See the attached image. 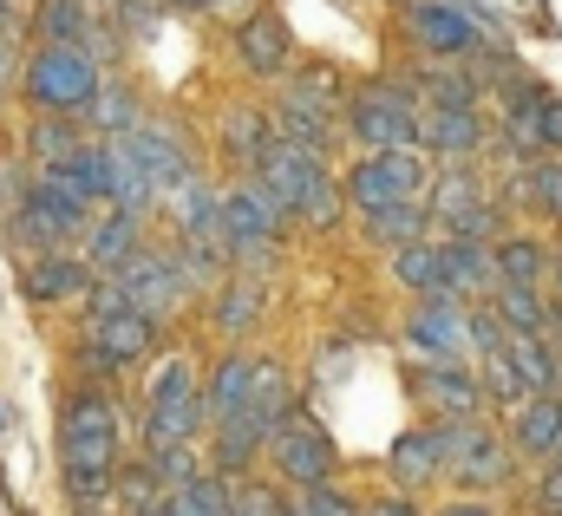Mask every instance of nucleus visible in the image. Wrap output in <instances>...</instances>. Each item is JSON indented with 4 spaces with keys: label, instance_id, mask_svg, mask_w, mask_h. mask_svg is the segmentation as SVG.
I'll return each instance as SVG.
<instances>
[{
    "label": "nucleus",
    "instance_id": "f257e3e1",
    "mask_svg": "<svg viewBox=\"0 0 562 516\" xmlns=\"http://www.w3.org/2000/svg\"><path fill=\"white\" fill-rule=\"evenodd\" d=\"M269 190H276V203L288 216H301V223H314V229H327L334 216H340V183L327 177V164L321 157H307V150H294V144H281L262 157V170H256Z\"/></svg>",
    "mask_w": 562,
    "mask_h": 516
},
{
    "label": "nucleus",
    "instance_id": "f03ea898",
    "mask_svg": "<svg viewBox=\"0 0 562 516\" xmlns=\"http://www.w3.org/2000/svg\"><path fill=\"white\" fill-rule=\"evenodd\" d=\"M99 59H86L79 46H40L26 59V99L46 112V119H72L99 99Z\"/></svg>",
    "mask_w": 562,
    "mask_h": 516
},
{
    "label": "nucleus",
    "instance_id": "7ed1b4c3",
    "mask_svg": "<svg viewBox=\"0 0 562 516\" xmlns=\"http://www.w3.org/2000/svg\"><path fill=\"white\" fill-rule=\"evenodd\" d=\"M425 190H431V177H425L419 150H380V157H360V164L347 170V183H340V197H347L353 210H367V216L400 210V203H425Z\"/></svg>",
    "mask_w": 562,
    "mask_h": 516
},
{
    "label": "nucleus",
    "instance_id": "20e7f679",
    "mask_svg": "<svg viewBox=\"0 0 562 516\" xmlns=\"http://www.w3.org/2000/svg\"><path fill=\"white\" fill-rule=\"evenodd\" d=\"M281 229H288V210L276 203V190L262 177L223 190V236H229V256L236 261H262V249H276Z\"/></svg>",
    "mask_w": 562,
    "mask_h": 516
},
{
    "label": "nucleus",
    "instance_id": "39448f33",
    "mask_svg": "<svg viewBox=\"0 0 562 516\" xmlns=\"http://www.w3.org/2000/svg\"><path fill=\"white\" fill-rule=\"evenodd\" d=\"M347 131H353V144H367V157H380V150H419V112H413V99L400 86L353 92Z\"/></svg>",
    "mask_w": 562,
    "mask_h": 516
},
{
    "label": "nucleus",
    "instance_id": "423d86ee",
    "mask_svg": "<svg viewBox=\"0 0 562 516\" xmlns=\"http://www.w3.org/2000/svg\"><path fill=\"white\" fill-rule=\"evenodd\" d=\"M406 347L425 367H458L471 354V307L458 294H425L406 321Z\"/></svg>",
    "mask_w": 562,
    "mask_h": 516
},
{
    "label": "nucleus",
    "instance_id": "0eeeda50",
    "mask_svg": "<svg viewBox=\"0 0 562 516\" xmlns=\"http://www.w3.org/2000/svg\"><path fill=\"white\" fill-rule=\"evenodd\" d=\"M59 438H66V464H105L112 471L119 464V412H112V399L105 392H72Z\"/></svg>",
    "mask_w": 562,
    "mask_h": 516
},
{
    "label": "nucleus",
    "instance_id": "6e6552de",
    "mask_svg": "<svg viewBox=\"0 0 562 516\" xmlns=\"http://www.w3.org/2000/svg\"><path fill=\"white\" fill-rule=\"evenodd\" d=\"M269 458H276V471L294 491H314V484L334 478V445H327V431L314 418H288L276 438H269Z\"/></svg>",
    "mask_w": 562,
    "mask_h": 516
},
{
    "label": "nucleus",
    "instance_id": "1a4fd4ad",
    "mask_svg": "<svg viewBox=\"0 0 562 516\" xmlns=\"http://www.w3.org/2000/svg\"><path fill=\"white\" fill-rule=\"evenodd\" d=\"M438 438H445V471H451L458 484H504V478H510L504 438L484 431L477 418H471V425H438Z\"/></svg>",
    "mask_w": 562,
    "mask_h": 516
},
{
    "label": "nucleus",
    "instance_id": "9d476101",
    "mask_svg": "<svg viewBox=\"0 0 562 516\" xmlns=\"http://www.w3.org/2000/svg\"><path fill=\"white\" fill-rule=\"evenodd\" d=\"M119 144V157L138 170L144 183L164 197V190H177V183H190V150L177 144V131H164V125H138L132 137H112Z\"/></svg>",
    "mask_w": 562,
    "mask_h": 516
},
{
    "label": "nucleus",
    "instance_id": "9b49d317",
    "mask_svg": "<svg viewBox=\"0 0 562 516\" xmlns=\"http://www.w3.org/2000/svg\"><path fill=\"white\" fill-rule=\"evenodd\" d=\"M112 281L125 288V301H132L138 314H150V321H164V314H177V307L190 301V281L177 274V261H170V256H150V249H144L125 274H112Z\"/></svg>",
    "mask_w": 562,
    "mask_h": 516
},
{
    "label": "nucleus",
    "instance_id": "f8f14e48",
    "mask_svg": "<svg viewBox=\"0 0 562 516\" xmlns=\"http://www.w3.org/2000/svg\"><path fill=\"white\" fill-rule=\"evenodd\" d=\"M431 216L451 229V243H477L491 229V203H484V183L471 170H445L431 183Z\"/></svg>",
    "mask_w": 562,
    "mask_h": 516
},
{
    "label": "nucleus",
    "instance_id": "ddd939ff",
    "mask_svg": "<svg viewBox=\"0 0 562 516\" xmlns=\"http://www.w3.org/2000/svg\"><path fill=\"white\" fill-rule=\"evenodd\" d=\"M406 33L419 40L431 59H458V53H471V46H477V26H471L458 7H438V0L406 7Z\"/></svg>",
    "mask_w": 562,
    "mask_h": 516
},
{
    "label": "nucleus",
    "instance_id": "4468645a",
    "mask_svg": "<svg viewBox=\"0 0 562 516\" xmlns=\"http://www.w3.org/2000/svg\"><path fill=\"white\" fill-rule=\"evenodd\" d=\"M138 256H144V249H138V216L105 210V216H92V223H86V268H99L105 281H112V274H125Z\"/></svg>",
    "mask_w": 562,
    "mask_h": 516
},
{
    "label": "nucleus",
    "instance_id": "2eb2a0df",
    "mask_svg": "<svg viewBox=\"0 0 562 516\" xmlns=\"http://www.w3.org/2000/svg\"><path fill=\"white\" fill-rule=\"evenodd\" d=\"M419 392H425V405H438V418H445V425H471V418H477V405H484V386H477L464 367H425Z\"/></svg>",
    "mask_w": 562,
    "mask_h": 516
},
{
    "label": "nucleus",
    "instance_id": "dca6fc26",
    "mask_svg": "<svg viewBox=\"0 0 562 516\" xmlns=\"http://www.w3.org/2000/svg\"><path fill=\"white\" fill-rule=\"evenodd\" d=\"M256 373H262V360L256 354H229L216 373H210V392H203V412L223 425V418H236V412H249V399H256Z\"/></svg>",
    "mask_w": 562,
    "mask_h": 516
},
{
    "label": "nucleus",
    "instance_id": "f3484780",
    "mask_svg": "<svg viewBox=\"0 0 562 516\" xmlns=\"http://www.w3.org/2000/svg\"><path fill=\"white\" fill-rule=\"evenodd\" d=\"M150 340H157V321H150V314H138V307L105 314V321L92 327V347H99L112 367H132V360H144V354H150Z\"/></svg>",
    "mask_w": 562,
    "mask_h": 516
},
{
    "label": "nucleus",
    "instance_id": "a211bd4d",
    "mask_svg": "<svg viewBox=\"0 0 562 516\" xmlns=\"http://www.w3.org/2000/svg\"><path fill=\"white\" fill-rule=\"evenodd\" d=\"M419 144L431 157H445V164H464V157L484 144V125H477V112H425Z\"/></svg>",
    "mask_w": 562,
    "mask_h": 516
},
{
    "label": "nucleus",
    "instance_id": "6ab92c4d",
    "mask_svg": "<svg viewBox=\"0 0 562 516\" xmlns=\"http://www.w3.org/2000/svg\"><path fill=\"white\" fill-rule=\"evenodd\" d=\"M236 59L249 66V72H281L288 66V26H281L276 13H249L243 26H236Z\"/></svg>",
    "mask_w": 562,
    "mask_h": 516
},
{
    "label": "nucleus",
    "instance_id": "aec40b11",
    "mask_svg": "<svg viewBox=\"0 0 562 516\" xmlns=\"http://www.w3.org/2000/svg\"><path fill=\"white\" fill-rule=\"evenodd\" d=\"M445 249V294H491L497 288V249L484 243H438Z\"/></svg>",
    "mask_w": 562,
    "mask_h": 516
},
{
    "label": "nucleus",
    "instance_id": "412c9836",
    "mask_svg": "<svg viewBox=\"0 0 562 516\" xmlns=\"http://www.w3.org/2000/svg\"><path fill=\"white\" fill-rule=\"evenodd\" d=\"M170 210H177V229H183L190 243H203V236L223 243V197H216L210 183H196V177L177 183V190H170Z\"/></svg>",
    "mask_w": 562,
    "mask_h": 516
},
{
    "label": "nucleus",
    "instance_id": "4be33fe9",
    "mask_svg": "<svg viewBox=\"0 0 562 516\" xmlns=\"http://www.w3.org/2000/svg\"><path fill=\"white\" fill-rule=\"evenodd\" d=\"M26 294L33 301H79V294H92V268L72 256H40L26 268Z\"/></svg>",
    "mask_w": 562,
    "mask_h": 516
},
{
    "label": "nucleus",
    "instance_id": "5701e85b",
    "mask_svg": "<svg viewBox=\"0 0 562 516\" xmlns=\"http://www.w3.org/2000/svg\"><path fill=\"white\" fill-rule=\"evenodd\" d=\"M557 445H562V399L557 392L517 405V451H530V458H557Z\"/></svg>",
    "mask_w": 562,
    "mask_h": 516
},
{
    "label": "nucleus",
    "instance_id": "b1692460",
    "mask_svg": "<svg viewBox=\"0 0 562 516\" xmlns=\"http://www.w3.org/2000/svg\"><path fill=\"white\" fill-rule=\"evenodd\" d=\"M445 471V438H438V425L431 431H406L400 445H393V478L406 484V491H419Z\"/></svg>",
    "mask_w": 562,
    "mask_h": 516
},
{
    "label": "nucleus",
    "instance_id": "393cba45",
    "mask_svg": "<svg viewBox=\"0 0 562 516\" xmlns=\"http://www.w3.org/2000/svg\"><path fill=\"white\" fill-rule=\"evenodd\" d=\"M203 425V399H177V405H150L144 412V451H170V445H190Z\"/></svg>",
    "mask_w": 562,
    "mask_h": 516
},
{
    "label": "nucleus",
    "instance_id": "a878e982",
    "mask_svg": "<svg viewBox=\"0 0 562 516\" xmlns=\"http://www.w3.org/2000/svg\"><path fill=\"white\" fill-rule=\"evenodd\" d=\"M223 150H229L236 164H249V170H262V157L276 150V137H269V119H262L256 105H236V112L223 119Z\"/></svg>",
    "mask_w": 562,
    "mask_h": 516
},
{
    "label": "nucleus",
    "instance_id": "bb28decb",
    "mask_svg": "<svg viewBox=\"0 0 562 516\" xmlns=\"http://www.w3.org/2000/svg\"><path fill=\"white\" fill-rule=\"evenodd\" d=\"M236 418H249L262 438H276L281 425L294 418V412H288V373H281L276 360H262V373H256V399H249V412H236Z\"/></svg>",
    "mask_w": 562,
    "mask_h": 516
},
{
    "label": "nucleus",
    "instance_id": "cd10ccee",
    "mask_svg": "<svg viewBox=\"0 0 562 516\" xmlns=\"http://www.w3.org/2000/svg\"><path fill=\"white\" fill-rule=\"evenodd\" d=\"M229 511H236V491L216 471H203V478H190L164 497V516H229Z\"/></svg>",
    "mask_w": 562,
    "mask_h": 516
},
{
    "label": "nucleus",
    "instance_id": "c85d7f7f",
    "mask_svg": "<svg viewBox=\"0 0 562 516\" xmlns=\"http://www.w3.org/2000/svg\"><path fill=\"white\" fill-rule=\"evenodd\" d=\"M256 451H269V438H262L249 418H223V425H216V478H223V484L243 478V471L256 464Z\"/></svg>",
    "mask_w": 562,
    "mask_h": 516
},
{
    "label": "nucleus",
    "instance_id": "c756f323",
    "mask_svg": "<svg viewBox=\"0 0 562 516\" xmlns=\"http://www.w3.org/2000/svg\"><path fill=\"white\" fill-rule=\"evenodd\" d=\"M504 360L517 367V380L530 386V399H543V392H557V373L562 360L543 347V340H530V334H510V347H504Z\"/></svg>",
    "mask_w": 562,
    "mask_h": 516
},
{
    "label": "nucleus",
    "instance_id": "7c9ffc66",
    "mask_svg": "<svg viewBox=\"0 0 562 516\" xmlns=\"http://www.w3.org/2000/svg\"><path fill=\"white\" fill-rule=\"evenodd\" d=\"M510 334H530V340H543V327H550V307H543V294L537 288H497V307H491Z\"/></svg>",
    "mask_w": 562,
    "mask_h": 516
},
{
    "label": "nucleus",
    "instance_id": "2f4dec72",
    "mask_svg": "<svg viewBox=\"0 0 562 516\" xmlns=\"http://www.w3.org/2000/svg\"><path fill=\"white\" fill-rule=\"evenodd\" d=\"M86 0H40V13H33V33H40V46H72V40H86Z\"/></svg>",
    "mask_w": 562,
    "mask_h": 516
},
{
    "label": "nucleus",
    "instance_id": "473e14b6",
    "mask_svg": "<svg viewBox=\"0 0 562 516\" xmlns=\"http://www.w3.org/2000/svg\"><path fill=\"white\" fill-rule=\"evenodd\" d=\"M86 119H92L99 131H112V137H132V131L144 125L138 92H132V86H99V99L86 105Z\"/></svg>",
    "mask_w": 562,
    "mask_h": 516
},
{
    "label": "nucleus",
    "instance_id": "72a5a7b5",
    "mask_svg": "<svg viewBox=\"0 0 562 516\" xmlns=\"http://www.w3.org/2000/svg\"><path fill=\"white\" fill-rule=\"evenodd\" d=\"M393 274L419 294H445V249L438 243H413V249H393Z\"/></svg>",
    "mask_w": 562,
    "mask_h": 516
},
{
    "label": "nucleus",
    "instance_id": "f704fd0d",
    "mask_svg": "<svg viewBox=\"0 0 562 516\" xmlns=\"http://www.w3.org/2000/svg\"><path fill=\"white\" fill-rule=\"evenodd\" d=\"M26 150H33V164H40V170H72L86 144L72 137V125H66V119H40V125H33V144H26Z\"/></svg>",
    "mask_w": 562,
    "mask_h": 516
},
{
    "label": "nucleus",
    "instance_id": "c9c22d12",
    "mask_svg": "<svg viewBox=\"0 0 562 516\" xmlns=\"http://www.w3.org/2000/svg\"><path fill=\"white\" fill-rule=\"evenodd\" d=\"M262 314V281H249V274H236L223 294H216V327L223 334H243L249 321Z\"/></svg>",
    "mask_w": 562,
    "mask_h": 516
},
{
    "label": "nucleus",
    "instance_id": "e433bc0d",
    "mask_svg": "<svg viewBox=\"0 0 562 516\" xmlns=\"http://www.w3.org/2000/svg\"><path fill=\"white\" fill-rule=\"evenodd\" d=\"M537 274H543V243L517 236L497 249V288H537Z\"/></svg>",
    "mask_w": 562,
    "mask_h": 516
},
{
    "label": "nucleus",
    "instance_id": "4c0bfd02",
    "mask_svg": "<svg viewBox=\"0 0 562 516\" xmlns=\"http://www.w3.org/2000/svg\"><path fill=\"white\" fill-rule=\"evenodd\" d=\"M367 229H373L380 243H393V249H413V243H425V203L380 210V216H367Z\"/></svg>",
    "mask_w": 562,
    "mask_h": 516
},
{
    "label": "nucleus",
    "instance_id": "58836bf2",
    "mask_svg": "<svg viewBox=\"0 0 562 516\" xmlns=\"http://www.w3.org/2000/svg\"><path fill=\"white\" fill-rule=\"evenodd\" d=\"M504 137H510V150H524V157H537V150H543V92H530L524 105H510Z\"/></svg>",
    "mask_w": 562,
    "mask_h": 516
},
{
    "label": "nucleus",
    "instance_id": "ea45409f",
    "mask_svg": "<svg viewBox=\"0 0 562 516\" xmlns=\"http://www.w3.org/2000/svg\"><path fill=\"white\" fill-rule=\"evenodd\" d=\"M177 399H196V380H190L183 360H164V367L144 380V412H150V405H177Z\"/></svg>",
    "mask_w": 562,
    "mask_h": 516
},
{
    "label": "nucleus",
    "instance_id": "a19ab883",
    "mask_svg": "<svg viewBox=\"0 0 562 516\" xmlns=\"http://www.w3.org/2000/svg\"><path fill=\"white\" fill-rule=\"evenodd\" d=\"M72 177L92 190V203H112V144H86L79 164H72Z\"/></svg>",
    "mask_w": 562,
    "mask_h": 516
},
{
    "label": "nucleus",
    "instance_id": "79ce46f5",
    "mask_svg": "<svg viewBox=\"0 0 562 516\" xmlns=\"http://www.w3.org/2000/svg\"><path fill=\"white\" fill-rule=\"evenodd\" d=\"M144 464H150V471H157V484H170V491H177V484H190V478H203V464H196V445H170V451H150Z\"/></svg>",
    "mask_w": 562,
    "mask_h": 516
},
{
    "label": "nucleus",
    "instance_id": "37998d69",
    "mask_svg": "<svg viewBox=\"0 0 562 516\" xmlns=\"http://www.w3.org/2000/svg\"><path fill=\"white\" fill-rule=\"evenodd\" d=\"M484 392H491L497 405H510V412H517V405H530V386L517 380V367H510L504 354H491V360H484Z\"/></svg>",
    "mask_w": 562,
    "mask_h": 516
},
{
    "label": "nucleus",
    "instance_id": "c03bdc74",
    "mask_svg": "<svg viewBox=\"0 0 562 516\" xmlns=\"http://www.w3.org/2000/svg\"><path fill=\"white\" fill-rule=\"evenodd\" d=\"M294 516H367V511H360L347 491H334V484H314V491H301Z\"/></svg>",
    "mask_w": 562,
    "mask_h": 516
},
{
    "label": "nucleus",
    "instance_id": "a18cd8bd",
    "mask_svg": "<svg viewBox=\"0 0 562 516\" xmlns=\"http://www.w3.org/2000/svg\"><path fill=\"white\" fill-rule=\"evenodd\" d=\"M524 203H537V210H550V216H562V164H537L530 177H524Z\"/></svg>",
    "mask_w": 562,
    "mask_h": 516
},
{
    "label": "nucleus",
    "instance_id": "49530a36",
    "mask_svg": "<svg viewBox=\"0 0 562 516\" xmlns=\"http://www.w3.org/2000/svg\"><path fill=\"white\" fill-rule=\"evenodd\" d=\"M157 491H164V484H157V471H150V464H132V471L119 478V497H125L132 511H157Z\"/></svg>",
    "mask_w": 562,
    "mask_h": 516
},
{
    "label": "nucleus",
    "instance_id": "de8ad7c7",
    "mask_svg": "<svg viewBox=\"0 0 562 516\" xmlns=\"http://www.w3.org/2000/svg\"><path fill=\"white\" fill-rule=\"evenodd\" d=\"M229 516H281V504H276V491H243Z\"/></svg>",
    "mask_w": 562,
    "mask_h": 516
},
{
    "label": "nucleus",
    "instance_id": "09e8293b",
    "mask_svg": "<svg viewBox=\"0 0 562 516\" xmlns=\"http://www.w3.org/2000/svg\"><path fill=\"white\" fill-rule=\"evenodd\" d=\"M543 144H562V99H543Z\"/></svg>",
    "mask_w": 562,
    "mask_h": 516
},
{
    "label": "nucleus",
    "instance_id": "8fccbe9b",
    "mask_svg": "<svg viewBox=\"0 0 562 516\" xmlns=\"http://www.w3.org/2000/svg\"><path fill=\"white\" fill-rule=\"evenodd\" d=\"M367 516H419V504H413V497H380Z\"/></svg>",
    "mask_w": 562,
    "mask_h": 516
},
{
    "label": "nucleus",
    "instance_id": "3c124183",
    "mask_svg": "<svg viewBox=\"0 0 562 516\" xmlns=\"http://www.w3.org/2000/svg\"><path fill=\"white\" fill-rule=\"evenodd\" d=\"M543 511L562 516V471H550V478H543Z\"/></svg>",
    "mask_w": 562,
    "mask_h": 516
},
{
    "label": "nucleus",
    "instance_id": "603ef678",
    "mask_svg": "<svg viewBox=\"0 0 562 516\" xmlns=\"http://www.w3.org/2000/svg\"><path fill=\"white\" fill-rule=\"evenodd\" d=\"M438 516H491V504H477V497H458V504H445Z\"/></svg>",
    "mask_w": 562,
    "mask_h": 516
},
{
    "label": "nucleus",
    "instance_id": "864d4df0",
    "mask_svg": "<svg viewBox=\"0 0 562 516\" xmlns=\"http://www.w3.org/2000/svg\"><path fill=\"white\" fill-rule=\"evenodd\" d=\"M170 7H183V13H203V7H210V0H170Z\"/></svg>",
    "mask_w": 562,
    "mask_h": 516
},
{
    "label": "nucleus",
    "instance_id": "5fc2aeb1",
    "mask_svg": "<svg viewBox=\"0 0 562 516\" xmlns=\"http://www.w3.org/2000/svg\"><path fill=\"white\" fill-rule=\"evenodd\" d=\"M210 7H243V0H210Z\"/></svg>",
    "mask_w": 562,
    "mask_h": 516
},
{
    "label": "nucleus",
    "instance_id": "6e6d98bb",
    "mask_svg": "<svg viewBox=\"0 0 562 516\" xmlns=\"http://www.w3.org/2000/svg\"><path fill=\"white\" fill-rule=\"evenodd\" d=\"M79 516H105V511H99V504H92V511H79Z\"/></svg>",
    "mask_w": 562,
    "mask_h": 516
},
{
    "label": "nucleus",
    "instance_id": "4d7b16f0",
    "mask_svg": "<svg viewBox=\"0 0 562 516\" xmlns=\"http://www.w3.org/2000/svg\"><path fill=\"white\" fill-rule=\"evenodd\" d=\"M0 431H7V405H0Z\"/></svg>",
    "mask_w": 562,
    "mask_h": 516
},
{
    "label": "nucleus",
    "instance_id": "13d9d810",
    "mask_svg": "<svg viewBox=\"0 0 562 516\" xmlns=\"http://www.w3.org/2000/svg\"><path fill=\"white\" fill-rule=\"evenodd\" d=\"M557 471H562V445H557Z\"/></svg>",
    "mask_w": 562,
    "mask_h": 516
},
{
    "label": "nucleus",
    "instance_id": "bf43d9fd",
    "mask_svg": "<svg viewBox=\"0 0 562 516\" xmlns=\"http://www.w3.org/2000/svg\"><path fill=\"white\" fill-rule=\"evenodd\" d=\"M0 79H7V59H0Z\"/></svg>",
    "mask_w": 562,
    "mask_h": 516
},
{
    "label": "nucleus",
    "instance_id": "052dcab7",
    "mask_svg": "<svg viewBox=\"0 0 562 516\" xmlns=\"http://www.w3.org/2000/svg\"><path fill=\"white\" fill-rule=\"evenodd\" d=\"M281 516H294V511H281Z\"/></svg>",
    "mask_w": 562,
    "mask_h": 516
}]
</instances>
